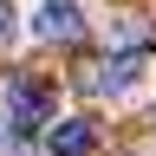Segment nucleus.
<instances>
[{
  "label": "nucleus",
  "instance_id": "f257e3e1",
  "mask_svg": "<svg viewBox=\"0 0 156 156\" xmlns=\"http://www.w3.org/2000/svg\"><path fill=\"white\" fill-rule=\"evenodd\" d=\"M52 91L46 85H13L0 98V143H26V136H46L52 130Z\"/></svg>",
  "mask_w": 156,
  "mask_h": 156
},
{
  "label": "nucleus",
  "instance_id": "f03ea898",
  "mask_svg": "<svg viewBox=\"0 0 156 156\" xmlns=\"http://www.w3.org/2000/svg\"><path fill=\"white\" fill-rule=\"evenodd\" d=\"M85 33H91L85 0H33L26 13V39H39V46H78Z\"/></svg>",
  "mask_w": 156,
  "mask_h": 156
},
{
  "label": "nucleus",
  "instance_id": "7ed1b4c3",
  "mask_svg": "<svg viewBox=\"0 0 156 156\" xmlns=\"http://www.w3.org/2000/svg\"><path fill=\"white\" fill-rule=\"evenodd\" d=\"M143 78H150V58H143V52H111V58L91 65V91L111 98V104H124V98L143 91Z\"/></svg>",
  "mask_w": 156,
  "mask_h": 156
},
{
  "label": "nucleus",
  "instance_id": "20e7f679",
  "mask_svg": "<svg viewBox=\"0 0 156 156\" xmlns=\"http://www.w3.org/2000/svg\"><path fill=\"white\" fill-rule=\"evenodd\" d=\"M91 150H98V124H85V117H52L46 156H91Z\"/></svg>",
  "mask_w": 156,
  "mask_h": 156
},
{
  "label": "nucleus",
  "instance_id": "39448f33",
  "mask_svg": "<svg viewBox=\"0 0 156 156\" xmlns=\"http://www.w3.org/2000/svg\"><path fill=\"white\" fill-rule=\"evenodd\" d=\"M26 39V26H20V7L13 0H0V46H20Z\"/></svg>",
  "mask_w": 156,
  "mask_h": 156
}]
</instances>
